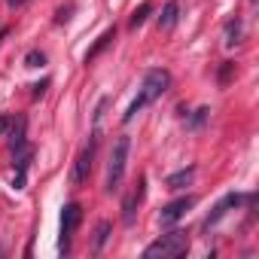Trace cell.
Wrapping results in <instances>:
<instances>
[{"label": "cell", "instance_id": "obj_13", "mask_svg": "<svg viewBox=\"0 0 259 259\" xmlns=\"http://www.w3.org/2000/svg\"><path fill=\"white\" fill-rule=\"evenodd\" d=\"M107 238H110V223H107V220H101V223H98V229H95V244H92V250L98 253V250L107 244Z\"/></svg>", "mask_w": 259, "mask_h": 259}, {"label": "cell", "instance_id": "obj_9", "mask_svg": "<svg viewBox=\"0 0 259 259\" xmlns=\"http://www.w3.org/2000/svg\"><path fill=\"white\" fill-rule=\"evenodd\" d=\"M177 19H180V4L177 0H171V4H165V10H162V16H159V31H171L174 25H177Z\"/></svg>", "mask_w": 259, "mask_h": 259}, {"label": "cell", "instance_id": "obj_18", "mask_svg": "<svg viewBox=\"0 0 259 259\" xmlns=\"http://www.w3.org/2000/svg\"><path fill=\"white\" fill-rule=\"evenodd\" d=\"M10 7H22V4H28V0H7Z\"/></svg>", "mask_w": 259, "mask_h": 259}, {"label": "cell", "instance_id": "obj_2", "mask_svg": "<svg viewBox=\"0 0 259 259\" xmlns=\"http://www.w3.org/2000/svg\"><path fill=\"white\" fill-rule=\"evenodd\" d=\"M186 250H189V235L183 229H177V232H168L159 241H153L144 250V259H174V256H183Z\"/></svg>", "mask_w": 259, "mask_h": 259}, {"label": "cell", "instance_id": "obj_17", "mask_svg": "<svg viewBox=\"0 0 259 259\" xmlns=\"http://www.w3.org/2000/svg\"><path fill=\"white\" fill-rule=\"evenodd\" d=\"M13 119H16V116H0V135H4V132H7V128L13 125Z\"/></svg>", "mask_w": 259, "mask_h": 259}, {"label": "cell", "instance_id": "obj_6", "mask_svg": "<svg viewBox=\"0 0 259 259\" xmlns=\"http://www.w3.org/2000/svg\"><path fill=\"white\" fill-rule=\"evenodd\" d=\"M144 186H147V177H138V183L132 186V192H128L125 201H122V220H125V226L135 223V210H138L141 201H144Z\"/></svg>", "mask_w": 259, "mask_h": 259}, {"label": "cell", "instance_id": "obj_3", "mask_svg": "<svg viewBox=\"0 0 259 259\" xmlns=\"http://www.w3.org/2000/svg\"><path fill=\"white\" fill-rule=\"evenodd\" d=\"M128 150H132V138H128V135L116 138V144L110 150V165H107V192L119 189V180H122L125 162H128Z\"/></svg>", "mask_w": 259, "mask_h": 259}, {"label": "cell", "instance_id": "obj_4", "mask_svg": "<svg viewBox=\"0 0 259 259\" xmlns=\"http://www.w3.org/2000/svg\"><path fill=\"white\" fill-rule=\"evenodd\" d=\"M79 220H82V207L76 204V201H70V204H64V210H61V253H67L70 250V238H73V232H76V226H79Z\"/></svg>", "mask_w": 259, "mask_h": 259}, {"label": "cell", "instance_id": "obj_12", "mask_svg": "<svg viewBox=\"0 0 259 259\" xmlns=\"http://www.w3.org/2000/svg\"><path fill=\"white\" fill-rule=\"evenodd\" d=\"M235 43H241V19L238 16L226 25V46H235Z\"/></svg>", "mask_w": 259, "mask_h": 259}, {"label": "cell", "instance_id": "obj_10", "mask_svg": "<svg viewBox=\"0 0 259 259\" xmlns=\"http://www.w3.org/2000/svg\"><path fill=\"white\" fill-rule=\"evenodd\" d=\"M113 37H116V28H107V31H104V34H101V37H98V43H95V46H92V49H89V52H85V64H89V61H95V55H98V52H101V49H107V46H110V40H113Z\"/></svg>", "mask_w": 259, "mask_h": 259}, {"label": "cell", "instance_id": "obj_15", "mask_svg": "<svg viewBox=\"0 0 259 259\" xmlns=\"http://www.w3.org/2000/svg\"><path fill=\"white\" fill-rule=\"evenodd\" d=\"M43 61H46V55H43V52H37V49L25 55V64H28V67H40Z\"/></svg>", "mask_w": 259, "mask_h": 259}, {"label": "cell", "instance_id": "obj_1", "mask_svg": "<svg viewBox=\"0 0 259 259\" xmlns=\"http://www.w3.org/2000/svg\"><path fill=\"white\" fill-rule=\"evenodd\" d=\"M171 89V73L165 70V67H153V70H147V76H144V85H141V92H138V98L132 101V107H128V113L122 116V122H132L147 104H153V101H159L165 92Z\"/></svg>", "mask_w": 259, "mask_h": 259}, {"label": "cell", "instance_id": "obj_7", "mask_svg": "<svg viewBox=\"0 0 259 259\" xmlns=\"http://www.w3.org/2000/svg\"><path fill=\"white\" fill-rule=\"evenodd\" d=\"M189 207H195V195H183V198H177V201H171V204H165L162 207V213H159V223L162 226H174Z\"/></svg>", "mask_w": 259, "mask_h": 259}, {"label": "cell", "instance_id": "obj_5", "mask_svg": "<svg viewBox=\"0 0 259 259\" xmlns=\"http://www.w3.org/2000/svg\"><path fill=\"white\" fill-rule=\"evenodd\" d=\"M95 150H98V135H92L89 147H82V153L76 156V165H73V174H70V183H73V186H79V183L89 180V174H92V162H95Z\"/></svg>", "mask_w": 259, "mask_h": 259}, {"label": "cell", "instance_id": "obj_14", "mask_svg": "<svg viewBox=\"0 0 259 259\" xmlns=\"http://www.w3.org/2000/svg\"><path fill=\"white\" fill-rule=\"evenodd\" d=\"M150 13H153V7H150V4H141V7L135 10V16H132V22H128V25H132V28H141V25L147 22Z\"/></svg>", "mask_w": 259, "mask_h": 259}, {"label": "cell", "instance_id": "obj_16", "mask_svg": "<svg viewBox=\"0 0 259 259\" xmlns=\"http://www.w3.org/2000/svg\"><path fill=\"white\" fill-rule=\"evenodd\" d=\"M232 70H235V64H232V61H226V64H223V70H220V82H223V85L229 82V76H232Z\"/></svg>", "mask_w": 259, "mask_h": 259}, {"label": "cell", "instance_id": "obj_11", "mask_svg": "<svg viewBox=\"0 0 259 259\" xmlns=\"http://www.w3.org/2000/svg\"><path fill=\"white\" fill-rule=\"evenodd\" d=\"M192 177H195V168H183V171H177V174L168 177V186L171 189H183V186L192 183Z\"/></svg>", "mask_w": 259, "mask_h": 259}, {"label": "cell", "instance_id": "obj_8", "mask_svg": "<svg viewBox=\"0 0 259 259\" xmlns=\"http://www.w3.org/2000/svg\"><path fill=\"white\" fill-rule=\"evenodd\" d=\"M241 201H244V195H238V192H229V195H226V198H223V201H220V204L213 207V213H210V217L204 220V226L210 229L213 223H220V220H223V217H226V213H229L232 207H238Z\"/></svg>", "mask_w": 259, "mask_h": 259}]
</instances>
